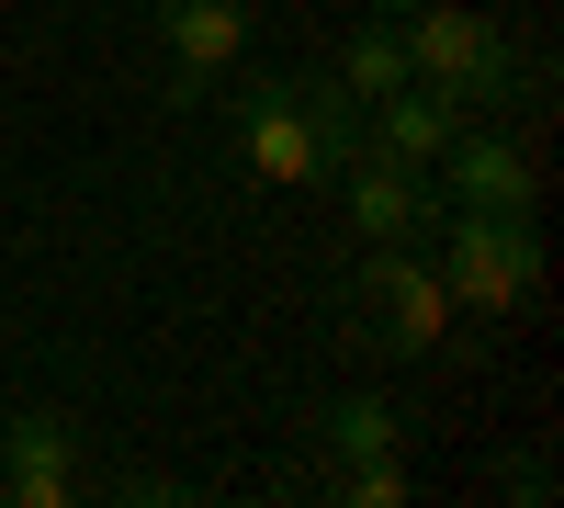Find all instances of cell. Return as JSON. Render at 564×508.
I'll return each instance as SVG.
<instances>
[{"mask_svg":"<svg viewBox=\"0 0 564 508\" xmlns=\"http://www.w3.org/2000/svg\"><path fill=\"white\" fill-rule=\"evenodd\" d=\"M350 339H361L372 361H441V350H475V339H463L452 283L430 271V249H406V238L361 249V271H350Z\"/></svg>","mask_w":564,"mask_h":508,"instance_id":"6da1fadb","label":"cell"},{"mask_svg":"<svg viewBox=\"0 0 564 508\" xmlns=\"http://www.w3.org/2000/svg\"><path fill=\"white\" fill-rule=\"evenodd\" d=\"M327 79H339V90H350V102H384V90L406 79V34H395V23H372V12H361V34L339 45V57H327Z\"/></svg>","mask_w":564,"mask_h":508,"instance_id":"7c38bea8","label":"cell"},{"mask_svg":"<svg viewBox=\"0 0 564 508\" xmlns=\"http://www.w3.org/2000/svg\"><path fill=\"white\" fill-rule=\"evenodd\" d=\"M463 125H475V114H463L452 90H430V79H395L384 102L361 114V148H384V159H406V170H430V159L452 148Z\"/></svg>","mask_w":564,"mask_h":508,"instance_id":"9c48e42d","label":"cell"},{"mask_svg":"<svg viewBox=\"0 0 564 508\" xmlns=\"http://www.w3.org/2000/svg\"><path fill=\"white\" fill-rule=\"evenodd\" d=\"M430 181H441V204H486V215H531V204H542V159H531L508 125H486V114L430 159Z\"/></svg>","mask_w":564,"mask_h":508,"instance_id":"5b68a950","label":"cell"},{"mask_svg":"<svg viewBox=\"0 0 564 508\" xmlns=\"http://www.w3.org/2000/svg\"><path fill=\"white\" fill-rule=\"evenodd\" d=\"M361 12H372V23H406V12H417V0H361Z\"/></svg>","mask_w":564,"mask_h":508,"instance_id":"9a60e30c","label":"cell"},{"mask_svg":"<svg viewBox=\"0 0 564 508\" xmlns=\"http://www.w3.org/2000/svg\"><path fill=\"white\" fill-rule=\"evenodd\" d=\"M395 34H406V79L452 90L463 114H508V102L531 90V57L497 34V12H463V0H417Z\"/></svg>","mask_w":564,"mask_h":508,"instance_id":"7a4b0ae2","label":"cell"},{"mask_svg":"<svg viewBox=\"0 0 564 508\" xmlns=\"http://www.w3.org/2000/svg\"><path fill=\"white\" fill-rule=\"evenodd\" d=\"M305 452L327 475L339 464H372V452H406V407L395 396H327L316 419H305Z\"/></svg>","mask_w":564,"mask_h":508,"instance_id":"30bf717a","label":"cell"},{"mask_svg":"<svg viewBox=\"0 0 564 508\" xmlns=\"http://www.w3.org/2000/svg\"><path fill=\"white\" fill-rule=\"evenodd\" d=\"M497 497H520V508H542V497H553V464H542V452H520V464H497Z\"/></svg>","mask_w":564,"mask_h":508,"instance_id":"5bb4252c","label":"cell"},{"mask_svg":"<svg viewBox=\"0 0 564 508\" xmlns=\"http://www.w3.org/2000/svg\"><path fill=\"white\" fill-rule=\"evenodd\" d=\"M159 57H170L181 102H204V90L249 57V0H159Z\"/></svg>","mask_w":564,"mask_h":508,"instance_id":"52a82bcc","label":"cell"},{"mask_svg":"<svg viewBox=\"0 0 564 508\" xmlns=\"http://www.w3.org/2000/svg\"><path fill=\"white\" fill-rule=\"evenodd\" d=\"M282 90H294V114H305V136H316V159H327V170L361 159V114H372V102H350L327 68H282Z\"/></svg>","mask_w":564,"mask_h":508,"instance_id":"8fae6325","label":"cell"},{"mask_svg":"<svg viewBox=\"0 0 564 508\" xmlns=\"http://www.w3.org/2000/svg\"><path fill=\"white\" fill-rule=\"evenodd\" d=\"M339 508H406V452H372V464H339L327 475Z\"/></svg>","mask_w":564,"mask_h":508,"instance_id":"4fadbf2b","label":"cell"},{"mask_svg":"<svg viewBox=\"0 0 564 508\" xmlns=\"http://www.w3.org/2000/svg\"><path fill=\"white\" fill-rule=\"evenodd\" d=\"M238 159L260 170V181H282V193H305V181H327V159H316V136H305V114H294V90H282V68L271 79H238Z\"/></svg>","mask_w":564,"mask_h":508,"instance_id":"ba28073f","label":"cell"},{"mask_svg":"<svg viewBox=\"0 0 564 508\" xmlns=\"http://www.w3.org/2000/svg\"><path fill=\"white\" fill-rule=\"evenodd\" d=\"M430 271L452 283L463 316H508V305H531L542 294V238H531V215H486V204H441L430 215Z\"/></svg>","mask_w":564,"mask_h":508,"instance_id":"3957f363","label":"cell"},{"mask_svg":"<svg viewBox=\"0 0 564 508\" xmlns=\"http://www.w3.org/2000/svg\"><path fill=\"white\" fill-rule=\"evenodd\" d=\"M68 497H79V419L12 407L0 419V508H68Z\"/></svg>","mask_w":564,"mask_h":508,"instance_id":"8992f818","label":"cell"},{"mask_svg":"<svg viewBox=\"0 0 564 508\" xmlns=\"http://www.w3.org/2000/svg\"><path fill=\"white\" fill-rule=\"evenodd\" d=\"M327 181H339L350 238H361V249H384V238L430 249V215H441V181H430V170H406V159H384V148H361V159H339Z\"/></svg>","mask_w":564,"mask_h":508,"instance_id":"277c9868","label":"cell"}]
</instances>
